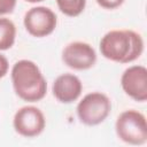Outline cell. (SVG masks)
Wrapping results in <instances>:
<instances>
[{
  "mask_svg": "<svg viewBox=\"0 0 147 147\" xmlns=\"http://www.w3.org/2000/svg\"><path fill=\"white\" fill-rule=\"evenodd\" d=\"M77 116L87 126H95L107 119L111 110V101L105 93L91 92L77 105Z\"/></svg>",
  "mask_w": 147,
  "mask_h": 147,
  "instance_id": "277c9868",
  "label": "cell"
},
{
  "mask_svg": "<svg viewBox=\"0 0 147 147\" xmlns=\"http://www.w3.org/2000/svg\"><path fill=\"white\" fill-rule=\"evenodd\" d=\"M16 40V25L7 17H0V52L11 48Z\"/></svg>",
  "mask_w": 147,
  "mask_h": 147,
  "instance_id": "30bf717a",
  "label": "cell"
},
{
  "mask_svg": "<svg viewBox=\"0 0 147 147\" xmlns=\"http://www.w3.org/2000/svg\"><path fill=\"white\" fill-rule=\"evenodd\" d=\"M117 137L129 145H144L147 141V122L144 114L129 109L121 113L115 123Z\"/></svg>",
  "mask_w": 147,
  "mask_h": 147,
  "instance_id": "3957f363",
  "label": "cell"
},
{
  "mask_svg": "<svg viewBox=\"0 0 147 147\" xmlns=\"http://www.w3.org/2000/svg\"><path fill=\"white\" fill-rule=\"evenodd\" d=\"M13 88L23 101L38 102L46 96L47 82L39 67L31 60L15 62L10 71Z\"/></svg>",
  "mask_w": 147,
  "mask_h": 147,
  "instance_id": "7a4b0ae2",
  "label": "cell"
},
{
  "mask_svg": "<svg viewBox=\"0 0 147 147\" xmlns=\"http://www.w3.org/2000/svg\"><path fill=\"white\" fill-rule=\"evenodd\" d=\"M26 2H30V3H38V2H41L44 0H25Z\"/></svg>",
  "mask_w": 147,
  "mask_h": 147,
  "instance_id": "9a60e30c",
  "label": "cell"
},
{
  "mask_svg": "<svg viewBox=\"0 0 147 147\" xmlns=\"http://www.w3.org/2000/svg\"><path fill=\"white\" fill-rule=\"evenodd\" d=\"M121 86L126 95L138 102L147 100V69L144 65H131L121 77Z\"/></svg>",
  "mask_w": 147,
  "mask_h": 147,
  "instance_id": "ba28073f",
  "label": "cell"
},
{
  "mask_svg": "<svg viewBox=\"0 0 147 147\" xmlns=\"http://www.w3.org/2000/svg\"><path fill=\"white\" fill-rule=\"evenodd\" d=\"M63 63L74 70L91 69L96 62L95 49L87 42L72 41L62 51Z\"/></svg>",
  "mask_w": 147,
  "mask_h": 147,
  "instance_id": "52a82bcc",
  "label": "cell"
},
{
  "mask_svg": "<svg viewBox=\"0 0 147 147\" xmlns=\"http://www.w3.org/2000/svg\"><path fill=\"white\" fill-rule=\"evenodd\" d=\"M23 24L29 34L36 38H44L54 32L57 25V17L51 8L37 6L25 13Z\"/></svg>",
  "mask_w": 147,
  "mask_h": 147,
  "instance_id": "5b68a950",
  "label": "cell"
},
{
  "mask_svg": "<svg viewBox=\"0 0 147 147\" xmlns=\"http://www.w3.org/2000/svg\"><path fill=\"white\" fill-rule=\"evenodd\" d=\"M9 70V62L7 57L0 53V78H3Z\"/></svg>",
  "mask_w": 147,
  "mask_h": 147,
  "instance_id": "5bb4252c",
  "label": "cell"
},
{
  "mask_svg": "<svg viewBox=\"0 0 147 147\" xmlns=\"http://www.w3.org/2000/svg\"><path fill=\"white\" fill-rule=\"evenodd\" d=\"M99 48L105 59L125 64L140 57L144 52V40L133 30H111L101 38Z\"/></svg>",
  "mask_w": 147,
  "mask_h": 147,
  "instance_id": "6da1fadb",
  "label": "cell"
},
{
  "mask_svg": "<svg viewBox=\"0 0 147 147\" xmlns=\"http://www.w3.org/2000/svg\"><path fill=\"white\" fill-rule=\"evenodd\" d=\"M15 131L25 138H34L42 133L46 126L44 113L34 106H24L20 108L13 118Z\"/></svg>",
  "mask_w": 147,
  "mask_h": 147,
  "instance_id": "8992f818",
  "label": "cell"
},
{
  "mask_svg": "<svg viewBox=\"0 0 147 147\" xmlns=\"http://www.w3.org/2000/svg\"><path fill=\"white\" fill-rule=\"evenodd\" d=\"M55 1L60 11L69 17L79 16L86 7V0H55Z\"/></svg>",
  "mask_w": 147,
  "mask_h": 147,
  "instance_id": "8fae6325",
  "label": "cell"
},
{
  "mask_svg": "<svg viewBox=\"0 0 147 147\" xmlns=\"http://www.w3.org/2000/svg\"><path fill=\"white\" fill-rule=\"evenodd\" d=\"M52 92L55 99L61 103H71L77 101L83 92V83L74 74H62L53 83Z\"/></svg>",
  "mask_w": 147,
  "mask_h": 147,
  "instance_id": "9c48e42d",
  "label": "cell"
},
{
  "mask_svg": "<svg viewBox=\"0 0 147 147\" xmlns=\"http://www.w3.org/2000/svg\"><path fill=\"white\" fill-rule=\"evenodd\" d=\"M17 0H0V17L11 14L16 7Z\"/></svg>",
  "mask_w": 147,
  "mask_h": 147,
  "instance_id": "7c38bea8",
  "label": "cell"
},
{
  "mask_svg": "<svg viewBox=\"0 0 147 147\" xmlns=\"http://www.w3.org/2000/svg\"><path fill=\"white\" fill-rule=\"evenodd\" d=\"M96 3L105 9H116L123 5L125 0H95Z\"/></svg>",
  "mask_w": 147,
  "mask_h": 147,
  "instance_id": "4fadbf2b",
  "label": "cell"
}]
</instances>
